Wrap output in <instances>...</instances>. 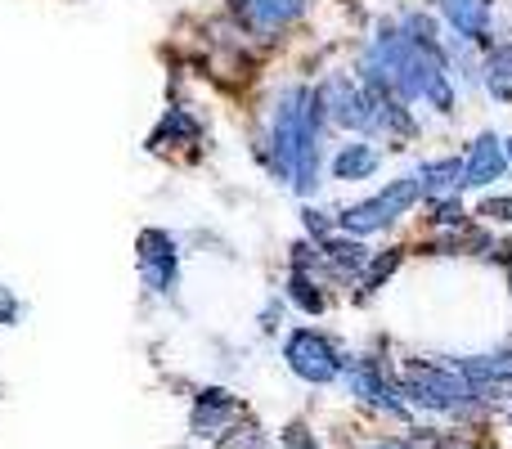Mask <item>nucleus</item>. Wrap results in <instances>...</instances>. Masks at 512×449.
<instances>
[{
	"label": "nucleus",
	"mask_w": 512,
	"mask_h": 449,
	"mask_svg": "<svg viewBox=\"0 0 512 449\" xmlns=\"http://www.w3.org/2000/svg\"><path fill=\"white\" fill-rule=\"evenodd\" d=\"M324 140H328V122L315 99V86H310V81H283V86L265 99L261 131H256L252 153L274 185L292 189L301 203H310L328 171Z\"/></svg>",
	"instance_id": "obj_1"
},
{
	"label": "nucleus",
	"mask_w": 512,
	"mask_h": 449,
	"mask_svg": "<svg viewBox=\"0 0 512 449\" xmlns=\"http://www.w3.org/2000/svg\"><path fill=\"white\" fill-rule=\"evenodd\" d=\"M135 279L144 301L176 306L180 283H185V238L167 225H144L135 234Z\"/></svg>",
	"instance_id": "obj_2"
},
{
	"label": "nucleus",
	"mask_w": 512,
	"mask_h": 449,
	"mask_svg": "<svg viewBox=\"0 0 512 449\" xmlns=\"http://www.w3.org/2000/svg\"><path fill=\"white\" fill-rule=\"evenodd\" d=\"M396 387L405 396V405H418L427 414H477V391L468 387L454 364L436 360H405L396 373Z\"/></svg>",
	"instance_id": "obj_3"
},
{
	"label": "nucleus",
	"mask_w": 512,
	"mask_h": 449,
	"mask_svg": "<svg viewBox=\"0 0 512 449\" xmlns=\"http://www.w3.org/2000/svg\"><path fill=\"white\" fill-rule=\"evenodd\" d=\"M283 369L306 387H333V382H342L346 355L324 328L297 324L283 333Z\"/></svg>",
	"instance_id": "obj_4"
},
{
	"label": "nucleus",
	"mask_w": 512,
	"mask_h": 449,
	"mask_svg": "<svg viewBox=\"0 0 512 449\" xmlns=\"http://www.w3.org/2000/svg\"><path fill=\"white\" fill-rule=\"evenodd\" d=\"M418 203H423L418 176H396L373 198H360V203H351V207H337V229H342V234H355V238L382 234V229H391L400 216L414 212Z\"/></svg>",
	"instance_id": "obj_5"
},
{
	"label": "nucleus",
	"mask_w": 512,
	"mask_h": 449,
	"mask_svg": "<svg viewBox=\"0 0 512 449\" xmlns=\"http://www.w3.org/2000/svg\"><path fill=\"white\" fill-rule=\"evenodd\" d=\"M315 99L324 108L328 131H346V135H369L373 126V108H369V90L355 72H324L315 81Z\"/></svg>",
	"instance_id": "obj_6"
},
{
	"label": "nucleus",
	"mask_w": 512,
	"mask_h": 449,
	"mask_svg": "<svg viewBox=\"0 0 512 449\" xmlns=\"http://www.w3.org/2000/svg\"><path fill=\"white\" fill-rule=\"evenodd\" d=\"M310 0H225V18L252 45H274L306 18Z\"/></svg>",
	"instance_id": "obj_7"
},
{
	"label": "nucleus",
	"mask_w": 512,
	"mask_h": 449,
	"mask_svg": "<svg viewBox=\"0 0 512 449\" xmlns=\"http://www.w3.org/2000/svg\"><path fill=\"white\" fill-rule=\"evenodd\" d=\"M342 382L360 405L378 409V414H391V418H409V405L396 387V373L382 369L378 355H346V369H342Z\"/></svg>",
	"instance_id": "obj_8"
},
{
	"label": "nucleus",
	"mask_w": 512,
	"mask_h": 449,
	"mask_svg": "<svg viewBox=\"0 0 512 449\" xmlns=\"http://www.w3.org/2000/svg\"><path fill=\"white\" fill-rule=\"evenodd\" d=\"M203 140H207V126H203V117H198V108L171 99V104L162 108V117L153 122V131L144 135V153H149V158H194V153L203 149Z\"/></svg>",
	"instance_id": "obj_9"
},
{
	"label": "nucleus",
	"mask_w": 512,
	"mask_h": 449,
	"mask_svg": "<svg viewBox=\"0 0 512 449\" xmlns=\"http://www.w3.org/2000/svg\"><path fill=\"white\" fill-rule=\"evenodd\" d=\"M248 414L243 396L234 387H221V382H203V387L189 391V436L194 441L212 445L221 432H230L239 418Z\"/></svg>",
	"instance_id": "obj_10"
},
{
	"label": "nucleus",
	"mask_w": 512,
	"mask_h": 449,
	"mask_svg": "<svg viewBox=\"0 0 512 449\" xmlns=\"http://www.w3.org/2000/svg\"><path fill=\"white\" fill-rule=\"evenodd\" d=\"M319 256H324V279L328 283H337V288H346V283H360V274H364V265H369V247H364V238H355V234H328V238H319Z\"/></svg>",
	"instance_id": "obj_11"
},
{
	"label": "nucleus",
	"mask_w": 512,
	"mask_h": 449,
	"mask_svg": "<svg viewBox=\"0 0 512 449\" xmlns=\"http://www.w3.org/2000/svg\"><path fill=\"white\" fill-rule=\"evenodd\" d=\"M504 171H508L504 140H499L495 131L477 135L468 158H463V189H490L495 180H504Z\"/></svg>",
	"instance_id": "obj_12"
},
{
	"label": "nucleus",
	"mask_w": 512,
	"mask_h": 449,
	"mask_svg": "<svg viewBox=\"0 0 512 449\" xmlns=\"http://www.w3.org/2000/svg\"><path fill=\"white\" fill-rule=\"evenodd\" d=\"M382 167V153L373 149L369 140H346L333 149V158H328V176L337 180V185H360V180H373Z\"/></svg>",
	"instance_id": "obj_13"
},
{
	"label": "nucleus",
	"mask_w": 512,
	"mask_h": 449,
	"mask_svg": "<svg viewBox=\"0 0 512 449\" xmlns=\"http://www.w3.org/2000/svg\"><path fill=\"white\" fill-rule=\"evenodd\" d=\"M283 301H288L292 310H301V315L319 319V315H328V306H333V292H328V283L319 279L315 270L288 265V274H283Z\"/></svg>",
	"instance_id": "obj_14"
},
{
	"label": "nucleus",
	"mask_w": 512,
	"mask_h": 449,
	"mask_svg": "<svg viewBox=\"0 0 512 449\" xmlns=\"http://www.w3.org/2000/svg\"><path fill=\"white\" fill-rule=\"evenodd\" d=\"M450 27L463 36L468 45H486L490 41V18H495V0H441Z\"/></svg>",
	"instance_id": "obj_15"
},
{
	"label": "nucleus",
	"mask_w": 512,
	"mask_h": 449,
	"mask_svg": "<svg viewBox=\"0 0 512 449\" xmlns=\"http://www.w3.org/2000/svg\"><path fill=\"white\" fill-rule=\"evenodd\" d=\"M418 185H423V198H445V194H459L463 189V158H436L423 162L414 171Z\"/></svg>",
	"instance_id": "obj_16"
},
{
	"label": "nucleus",
	"mask_w": 512,
	"mask_h": 449,
	"mask_svg": "<svg viewBox=\"0 0 512 449\" xmlns=\"http://www.w3.org/2000/svg\"><path fill=\"white\" fill-rule=\"evenodd\" d=\"M481 81H486V90L499 104H512V41L490 45L486 63H481Z\"/></svg>",
	"instance_id": "obj_17"
},
{
	"label": "nucleus",
	"mask_w": 512,
	"mask_h": 449,
	"mask_svg": "<svg viewBox=\"0 0 512 449\" xmlns=\"http://www.w3.org/2000/svg\"><path fill=\"white\" fill-rule=\"evenodd\" d=\"M400 261H405V247H387V252H373L369 265H364V274H360V301L373 297V292H378L382 283H387L391 274L400 270Z\"/></svg>",
	"instance_id": "obj_18"
},
{
	"label": "nucleus",
	"mask_w": 512,
	"mask_h": 449,
	"mask_svg": "<svg viewBox=\"0 0 512 449\" xmlns=\"http://www.w3.org/2000/svg\"><path fill=\"white\" fill-rule=\"evenodd\" d=\"M212 449H270V441H265L261 423H252V418L243 414L239 423L230 427V432H221V436H216Z\"/></svg>",
	"instance_id": "obj_19"
},
{
	"label": "nucleus",
	"mask_w": 512,
	"mask_h": 449,
	"mask_svg": "<svg viewBox=\"0 0 512 449\" xmlns=\"http://www.w3.org/2000/svg\"><path fill=\"white\" fill-rule=\"evenodd\" d=\"M432 203V221L436 229H463L468 225V212H463V203H459V194H445V198H427Z\"/></svg>",
	"instance_id": "obj_20"
},
{
	"label": "nucleus",
	"mask_w": 512,
	"mask_h": 449,
	"mask_svg": "<svg viewBox=\"0 0 512 449\" xmlns=\"http://www.w3.org/2000/svg\"><path fill=\"white\" fill-rule=\"evenodd\" d=\"M301 229H306V238H328V234H337V212H324V207H315V203H301Z\"/></svg>",
	"instance_id": "obj_21"
},
{
	"label": "nucleus",
	"mask_w": 512,
	"mask_h": 449,
	"mask_svg": "<svg viewBox=\"0 0 512 449\" xmlns=\"http://www.w3.org/2000/svg\"><path fill=\"white\" fill-rule=\"evenodd\" d=\"M27 319V301L18 297L14 288H5V283H0V333H5V328H18Z\"/></svg>",
	"instance_id": "obj_22"
},
{
	"label": "nucleus",
	"mask_w": 512,
	"mask_h": 449,
	"mask_svg": "<svg viewBox=\"0 0 512 449\" xmlns=\"http://www.w3.org/2000/svg\"><path fill=\"white\" fill-rule=\"evenodd\" d=\"M279 445H283V449H319V436L310 432V423L292 418V423L279 432Z\"/></svg>",
	"instance_id": "obj_23"
},
{
	"label": "nucleus",
	"mask_w": 512,
	"mask_h": 449,
	"mask_svg": "<svg viewBox=\"0 0 512 449\" xmlns=\"http://www.w3.org/2000/svg\"><path fill=\"white\" fill-rule=\"evenodd\" d=\"M283 310H288V301L283 297H270L261 310H256V328H261V337H274L283 328Z\"/></svg>",
	"instance_id": "obj_24"
},
{
	"label": "nucleus",
	"mask_w": 512,
	"mask_h": 449,
	"mask_svg": "<svg viewBox=\"0 0 512 449\" xmlns=\"http://www.w3.org/2000/svg\"><path fill=\"white\" fill-rule=\"evenodd\" d=\"M477 216H481V221H490V225H512V198L508 194L486 198V203L477 207Z\"/></svg>",
	"instance_id": "obj_25"
},
{
	"label": "nucleus",
	"mask_w": 512,
	"mask_h": 449,
	"mask_svg": "<svg viewBox=\"0 0 512 449\" xmlns=\"http://www.w3.org/2000/svg\"><path fill=\"white\" fill-rule=\"evenodd\" d=\"M495 256H499V261H508V265H512V238H508V243H504V247H499V252H495Z\"/></svg>",
	"instance_id": "obj_26"
},
{
	"label": "nucleus",
	"mask_w": 512,
	"mask_h": 449,
	"mask_svg": "<svg viewBox=\"0 0 512 449\" xmlns=\"http://www.w3.org/2000/svg\"><path fill=\"white\" fill-rule=\"evenodd\" d=\"M364 449H405V445H396V441H373V445H364Z\"/></svg>",
	"instance_id": "obj_27"
},
{
	"label": "nucleus",
	"mask_w": 512,
	"mask_h": 449,
	"mask_svg": "<svg viewBox=\"0 0 512 449\" xmlns=\"http://www.w3.org/2000/svg\"><path fill=\"white\" fill-rule=\"evenodd\" d=\"M504 158H508V167H512V140H504Z\"/></svg>",
	"instance_id": "obj_28"
},
{
	"label": "nucleus",
	"mask_w": 512,
	"mask_h": 449,
	"mask_svg": "<svg viewBox=\"0 0 512 449\" xmlns=\"http://www.w3.org/2000/svg\"><path fill=\"white\" fill-rule=\"evenodd\" d=\"M171 449H189V445H171Z\"/></svg>",
	"instance_id": "obj_29"
},
{
	"label": "nucleus",
	"mask_w": 512,
	"mask_h": 449,
	"mask_svg": "<svg viewBox=\"0 0 512 449\" xmlns=\"http://www.w3.org/2000/svg\"><path fill=\"white\" fill-rule=\"evenodd\" d=\"M508 423H512V414H508Z\"/></svg>",
	"instance_id": "obj_30"
},
{
	"label": "nucleus",
	"mask_w": 512,
	"mask_h": 449,
	"mask_svg": "<svg viewBox=\"0 0 512 449\" xmlns=\"http://www.w3.org/2000/svg\"><path fill=\"white\" fill-rule=\"evenodd\" d=\"M508 283H512V274H508Z\"/></svg>",
	"instance_id": "obj_31"
}]
</instances>
